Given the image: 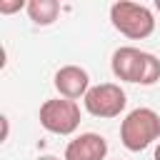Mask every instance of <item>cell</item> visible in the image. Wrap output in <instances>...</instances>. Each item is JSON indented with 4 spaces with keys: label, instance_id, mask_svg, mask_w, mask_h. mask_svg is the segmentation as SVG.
Segmentation results:
<instances>
[{
    "label": "cell",
    "instance_id": "6da1fadb",
    "mask_svg": "<svg viewBox=\"0 0 160 160\" xmlns=\"http://www.w3.org/2000/svg\"><path fill=\"white\" fill-rule=\"evenodd\" d=\"M110 22L112 28L130 38V40H145L155 32V15L148 5L130 2V0H118L110 5Z\"/></svg>",
    "mask_w": 160,
    "mask_h": 160
},
{
    "label": "cell",
    "instance_id": "7a4b0ae2",
    "mask_svg": "<svg viewBox=\"0 0 160 160\" xmlns=\"http://www.w3.org/2000/svg\"><path fill=\"white\" fill-rule=\"evenodd\" d=\"M155 140H160V115L155 110L135 108L120 122V142L130 152H140Z\"/></svg>",
    "mask_w": 160,
    "mask_h": 160
},
{
    "label": "cell",
    "instance_id": "3957f363",
    "mask_svg": "<svg viewBox=\"0 0 160 160\" xmlns=\"http://www.w3.org/2000/svg\"><path fill=\"white\" fill-rule=\"evenodd\" d=\"M40 125L52 135H72L80 128V108L75 100L52 98L40 105Z\"/></svg>",
    "mask_w": 160,
    "mask_h": 160
},
{
    "label": "cell",
    "instance_id": "277c9868",
    "mask_svg": "<svg viewBox=\"0 0 160 160\" xmlns=\"http://www.w3.org/2000/svg\"><path fill=\"white\" fill-rule=\"evenodd\" d=\"M82 102L92 118H118L128 105V95L115 82H100L88 90Z\"/></svg>",
    "mask_w": 160,
    "mask_h": 160
},
{
    "label": "cell",
    "instance_id": "5b68a950",
    "mask_svg": "<svg viewBox=\"0 0 160 160\" xmlns=\"http://www.w3.org/2000/svg\"><path fill=\"white\" fill-rule=\"evenodd\" d=\"M110 68H112V75L122 82H138L140 85V78H142V68H145V52L138 50V48H118L112 52V60H110Z\"/></svg>",
    "mask_w": 160,
    "mask_h": 160
},
{
    "label": "cell",
    "instance_id": "8992f818",
    "mask_svg": "<svg viewBox=\"0 0 160 160\" xmlns=\"http://www.w3.org/2000/svg\"><path fill=\"white\" fill-rule=\"evenodd\" d=\"M52 82H55V90L60 92V98H68V100L85 98L90 90V75L80 65H62L55 72Z\"/></svg>",
    "mask_w": 160,
    "mask_h": 160
},
{
    "label": "cell",
    "instance_id": "52a82bcc",
    "mask_svg": "<svg viewBox=\"0 0 160 160\" xmlns=\"http://www.w3.org/2000/svg\"><path fill=\"white\" fill-rule=\"evenodd\" d=\"M105 155L108 140L98 132H82L68 142L62 160H105Z\"/></svg>",
    "mask_w": 160,
    "mask_h": 160
},
{
    "label": "cell",
    "instance_id": "ba28073f",
    "mask_svg": "<svg viewBox=\"0 0 160 160\" xmlns=\"http://www.w3.org/2000/svg\"><path fill=\"white\" fill-rule=\"evenodd\" d=\"M28 15L35 25H50L60 15V2L58 0H30L28 2Z\"/></svg>",
    "mask_w": 160,
    "mask_h": 160
},
{
    "label": "cell",
    "instance_id": "9c48e42d",
    "mask_svg": "<svg viewBox=\"0 0 160 160\" xmlns=\"http://www.w3.org/2000/svg\"><path fill=\"white\" fill-rule=\"evenodd\" d=\"M158 80H160V60L152 52H145V68H142L140 85H155Z\"/></svg>",
    "mask_w": 160,
    "mask_h": 160
},
{
    "label": "cell",
    "instance_id": "30bf717a",
    "mask_svg": "<svg viewBox=\"0 0 160 160\" xmlns=\"http://www.w3.org/2000/svg\"><path fill=\"white\" fill-rule=\"evenodd\" d=\"M20 8H28L22 0H15V2H2L0 0V12L2 15H10V12H15V10H20Z\"/></svg>",
    "mask_w": 160,
    "mask_h": 160
},
{
    "label": "cell",
    "instance_id": "8fae6325",
    "mask_svg": "<svg viewBox=\"0 0 160 160\" xmlns=\"http://www.w3.org/2000/svg\"><path fill=\"white\" fill-rule=\"evenodd\" d=\"M0 120H2V140H8V118L2 115Z\"/></svg>",
    "mask_w": 160,
    "mask_h": 160
},
{
    "label": "cell",
    "instance_id": "7c38bea8",
    "mask_svg": "<svg viewBox=\"0 0 160 160\" xmlns=\"http://www.w3.org/2000/svg\"><path fill=\"white\" fill-rule=\"evenodd\" d=\"M38 160H60V158H55V155H40Z\"/></svg>",
    "mask_w": 160,
    "mask_h": 160
},
{
    "label": "cell",
    "instance_id": "4fadbf2b",
    "mask_svg": "<svg viewBox=\"0 0 160 160\" xmlns=\"http://www.w3.org/2000/svg\"><path fill=\"white\" fill-rule=\"evenodd\" d=\"M155 160H160V142H158V148H155Z\"/></svg>",
    "mask_w": 160,
    "mask_h": 160
},
{
    "label": "cell",
    "instance_id": "5bb4252c",
    "mask_svg": "<svg viewBox=\"0 0 160 160\" xmlns=\"http://www.w3.org/2000/svg\"><path fill=\"white\" fill-rule=\"evenodd\" d=\"M155 10H158V12H160V0H155Z\"/></svg>",
    "mask_w": 160,
    "mask_h": 160
}]
</instances>
